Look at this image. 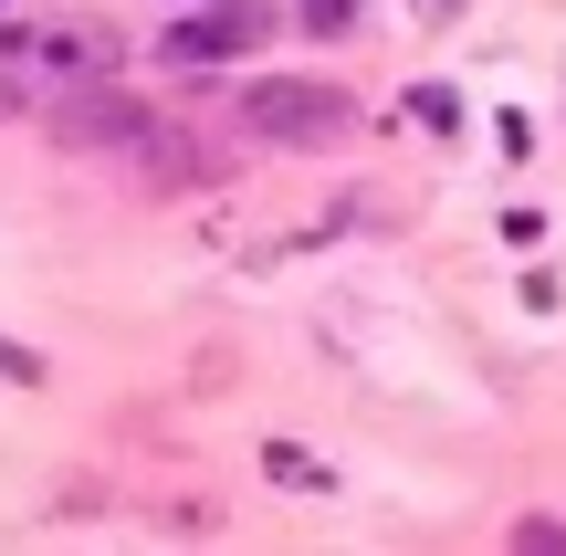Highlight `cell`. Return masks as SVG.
Returning <instances> with one entry per match:
<instances>
[{
    "instance_id": "cell-9",
    "label": "cell",
    "mask_w": 566,
    "mask_h": 556,
    "mask_svg": "<svg viewBox=\"0 0 566 556\" xmlns=\"http://www.w3.org/2000/svg\"><path fill=\"white\" fill-rule=\"evenodd\" d=\"M0 378H42V357H32V347H11V336H0Z\"/></svg>"
},
{
    "instance_id": "cell-1",
    "label": "cell",
    "mask_w": 566,
    "mask_h": 556,
    "mask_svg": "<svg viewBox=\"0 0 566 556\" xmlns=\"http://www.w3.org/2000/svg\"><path fill=\"white\" fill-rule=\"evenodd\" d=\"M242 116H252L263 147H346V137H357V95H336V84H294V74L252 84Z\"/></svg>"
},
{
    "instance_id": "cell-3",
    "label": "cell",
    "mask_w": 566,
    "mask_h": 556,
    "mask_svg": "<svg viewBox=\"0 0 566 556\" xmlns=\"http://www.w3.org/2000/svg\"><path fill=\"white\" fill-rule=\"evenodd\" d=\"M252 42H263V21L221 0V11H189V21H168V42H158V53L179 63V74H200V63H231V53H252Z\"/></svg>"
},
{
    "instance_id": "cell-2",
    "label": "cell",
    "mask_w": 566,
    "mask_h": 556,
    "mask_svg": "<svg viewBox=\"0 0 566 556\" xmlns=\"http://www.w3.org/2000/svg\"><path fill=\"white\" fill-rule=\"evenodd\" d=\"M53 126L74 147H147V137H158V116H147L137 95H116V84H63Z\"/></svg>"
},
{
    "instance_id": "cell-4",
    "label": "cell",
    "mask_w": 566,
    "mask_h": 556,
    "mask_svg": "<svg viewBox=\"0 0 566 556\" xmlns=\"http://www.w3.org/2000/svg\"><path fill=\"white\" fill-rule=\"evenodd\" d=\"M21 63L53 84H84V74H116V32H95V21H53V32L21 42Z\"/></svg>"
},
{
    "instance_id": "cell-7",
    "label": "cell",
    "mask_w": 566,
    "mask_h": 556,
    "mask_svg": "<svg viewBox=\"0 0 566 556\" xmlns=\"http://www.w3.org/2000/svg\"><path fill=\"white\" fill-rule=\"evenodd\" d=\"M514 556H566V525H546V515H525V525H514Z\"/></svg>"
},
{
    "instance_id": "cell-10",
    "label": "cell",
    "mask_w": 566,
    "mask_h": 556,
    "mask_svg": "<svg viewBox=\"0 0 566 556\" xmlns=\"http://www.w3.org/2000/svg\"><path fill=\"white\" fill-rule=\"evenodd\" d=\"M451 11H462V0H420V21H451Z\"/></svg>"
},
{
    "instance_id": "cell-6",
    "label": "cell",
    "mask_w": 566,
    "mask_h": 556,
    "mask_svg": "<svg viewBox=\"0 0 566 556\" xmlns=\"http://www.w3.org/2000/svg\"><path fill=\"white\" fill-rule=\"evenodd\" d=\"M409 116H420V126H462V95H451V84H420V95H409Z\"/></svg>"
},
{
    "instance_id": "cell-8",
    "label": "cell",
    "mask_w": 566,
    "mask_h": 556,
    "mask_svg": "<svg viewBox=\"0 0 566 556\" xmlns=\"http://www.w3.org/2000/svg\"><path fill=\"white\" fill-rule=\"evenodd\" d=\"M304 32H357V0H304Z\"/></svg>"
},
{
    "instance_id": "cell-5",
    "label": "cell",
    "mask_w": 566,
    "mask_h": 556,
    "mask_svg": "<svg viewBox=\"0 0 566 556\" xmlns=\"http://www.w3.org/2000/svg\"><path fill=\"white\" fill-rule=\"evenodd\" d=\"M263 473H273V483H294V494H325V462H315V452H294V441H273Z\"/></svg>"
}]
</instances>
